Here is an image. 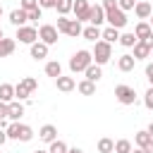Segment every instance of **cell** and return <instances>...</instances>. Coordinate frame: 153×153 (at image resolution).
Returning <instances> with one entry per match:
<instances>
[{"instance_id":"6da1fadb","label":"cell","mask_w":153,"mask_h":153,"mask_svg":"<svg viewBox=\"0 0 153 153\" xmlns=\"http://www.w3.org/2000/svg\"><path fill=\"white\" fill-rule=\"evenodd\" d=\"M100 5L105 10V22L110 26H115V29H124L127 26V14H124V10H120L117 0H103Z\"/></svg>"},{"instance_id":"7a4b0ae2","label":"cell","mask_w":153,"mask_h":153,"mask_svg":"<svg viewBox=\"0 0 153 153\" xmlns=\"http://www.w3.org/2000/svg\"><path fill=\"white\" fill-rule=\"evenodd\" d=\"M7 136L12 139V141H31L33 139V129L29 127V124H22V122H10L7 124Z\"/></svg>"},{"instance_id":"3957f363","label":"cell","mask_w":153,"mask_h":153,"mask_svg":"<svg viewBox=\"0 0 153 153\" xmlns=\"http://www.w3.org/2000/svg\"><path fill=\"white\" fill-rule=\"evenodd\" d=\"M91 55H93V62L96 65H105V62H110V57H112V43H108V41H96V45H93V50H91Z\"/></svg>"},{"instance_id":"277c9868","label":"cell","mask_w":153,"mask_h":153,"mask_svg":"<svg viewBox=\"0 0 153 153\" xmlns=\"http://www.w3.org/2000/svg\"><path fill=\"white\" fill-rule=\"evenodd\" d=\"M93 62V55L91 50H76L72 57H69V69L76 74V72H86V67Z\"/></svg>"},{"instance_id":"5b68a950","label":"cell","mask_w":153,"mask_h":153,"mask_svg":"<svg viewBox=\"0 0 153 153\" xmlns=\"http://www.w3.org/2000/svg\"><path fill=\"white\" fill-rule=\"evenodd\" d=\"M36 88H38V79L24 76V79H19V84L14 86V96H17V100H26Z\"/></svg>"},{"instance_id":"8992f818","label":"cell","mask_w":153,"mask_h":153,"mask_svg":"<svg viewBox=\"0 0 153 153\" xmlns=\"http://www.w3.org/2000/svg\"><path fill=\"white\" fill-rule=\"evenodd\" d=\"M115 98L122 105H134L136 103V91L131 86H127V84H120V86H115Z\"/></svg>"},{"instance_id":"52a82bcc","label":"cell","mask_w":153,"mask_h":153,"mask_svg":"<svg viewBox=\"0 0 153 153\" xmlns=\"http://www.w3.org/2000/svg\"><path fill=\"white\" fill-rule=\"evenodd\" d=\"M57 36H60L57 26H53V24H41V29H38V41H43V43H48V45H55V43H57Z\"/></svg>"},{"instance_id":"ba28073f","label":"cell","mask_w":153,"mask_h":153,"mask_svg":"<svg viewBox=\"0 0 153 153\" xmlns=\"http://www.w3.org/2000/svg\"><path fill=\"white\" fill-rule=\"evenodd\" d=\"M17 38H19V43H24V45H31V43H36L38 41V29L36 26H19L17 29Z\"/></svg>"},{"instance_id":"9c48e42d","label":"cell","mask_w":153,"mask_h":153,"mask_svg":"<svg viewBox=\"0 0 153 153\" xmlns=\"http://www.w3.org/2000/svg\"><path fill=\"white\" fill-rule=\"evenodd\" d=\"M72 12H74V19H76V22H88V12H91L88 0H74Z\"/></svg>"},{"instance_id":"30bf717a","label":"cell","mask_w":153,"mask_h":153,"mask_svg":"<svg viewBox=\"0 0 153 153\" xmlns=\"http://www.w3.org/2000/svg\"><path fill=\"white\" fill-rule=\"evenodd\" d=\"M48 43H43V41H36V43H31L29 45V53H31V57L38 62V60H45L48 57Z\"/></svg>"},{"instance_id":"8fae6325","label":"cell","mask_w":153,"mask_h":153,"mask_svg":"<svg viewBox=\"0 0 153 153\" xmlns=\"http://www.w3.org/2000/svg\"><path fill=\"white\" fill-rule=\"evenodd\" d=\"M103 22H105V10H103V5H91V12H88V24L100 26Z\"/></svg>"},{"instance_id":"7c38bea8","label":"cell","mask_w":153,"mask_h":153,"mask_svg":"<svg viewBox=\"0 0 153 153\" xmlns=\"http://www.w3.org/2000/svg\"><path fill=\"white\" fill-rule=\"evenodd\" d=\"M38 139L45 141V143H53V141L57 139V127H55V124H43V127L38 129Z\"/></svg>"},{"instance_id":"4fadbf2b","label":"cell","mask_w":153,"mask_h":153,"mask_svg":"<svg viewBox=\"0 0 153 153\" xmlns=\"http://www.w3.org/2000/svg\"><path fill=\"white\" fill-rule=\"evenodd\" d=\"M26 22H29V12H26V10L19 7V10H12V12H10V24H12V26L19 29V26H24Z\"/></svg>"},{"instance_id":"5bb4252c","label":"cell","mask_w":153,"mask_h":153,"mask_svg":"<svg viewBox=\"0 0 153 153\" xmlns=\"http://www.w3.org/2000/svg\"><path fill=\"white\" fill-rule=\"evenodd\" d=\"M134 14H136L139 19H143V22H146V19H151V14H153V5L141 0V2H136V5H134Z\"/></svg>"},{"instance_id":"9a60e30c","label":"cell","mask_w":153,"mask_h":153,"mask_svg":"<svg viewBox=\"0 0 153 153\" xmlns=\"http://www.w3.org/2000/svg\"><path fill=\"white\" fill-rule=\"evenodd\" d=\"M134 65H136V57H134V55H129V53L120 55V60H117V69H120V72H131V69H134Z\"/></svg>"},{"instance_id":"2e32d148","label":"cell","mask_w":153,"mask_h":153,"mask_svg":"<svg viewBox=\"0 0 153 153\" xmlns=\"http://www.w3.org/2000/svg\"><path fill=\"white\" fill-rule=\"evenodd\" d=\"M55 86H57V91L69 93V91H74V88H76V81H74L72 76H57V79H55Z\"/></svg>"},{"instance_id":"e0dca14e","label":"cell","mask_w":153,"mask_h":153,"mask_svg":"<svg viewBox=\"0 0 153 153\" xmlns=\"http://www.w3.org/2000/svg\"><path fill=\"white\" fill-rule=\"evenodd\" d=\"M10 105V115H7V120L10 122H19V117L24 115V105H22V100H12V103H7Z\"/></svg>"},{"instance_id":"ac0fdd59","label":"cell","mask_w":153,"mask_h":153,"mask_svg":"<svg viewBox=\"0 0 153 153\" xmlns=\"http://www.w3.org/2000/svg\"><path fill=\"white\" fill-rule=\"evenodd\" d=\"M134 33H136V38H139V41H146V38L153 33V29H151V24H148V22H143V19H141V22L134 26Z\"/></svg>"},{"instance_id":"d6986e66","label":"cell","mask_w":153,"mask_h":153,"mask_svg":"<svg viewBox=\"0 0 153 153\" xmlns=\"http://www.w3.org/2000/svg\"><path fill=\"white\" fill-rule=\"evenodd\" d=\"M131 55L136 57V62H139V60L151 57V48H148V43H146V41H139V43L134 45V53H131Z\"/></svg>"},{"instance_id":"ffe728a7","label":"cell","mask_w":153,"mask_h":153,"mask_svg":"<svg viewBox=\"0 0 153 153\" xmlns=\"http://www.w3.org/2000/svg\"><path fill=\"white\" fill-rule=\"evenodd\" d=\"M17 48V41L14 38H0V57H10Z\"/></svg>"},{"instance_id":"44dd1931","label":"cell","mask_w":153,"mask_h":153,"mask_svg":"<svg viewBox=\"0 0 153 153\" xmlns=\"http://www.w3.org/2000/svg\"><path fill=\"white\" fill-rule=\"evenodd\" d=\"M0 100H2V103H12V100H17V96H14V86H12V84H0Z\"/></svg>"},{"instance_id":"7402d4cb","label":"cell","mask_w":153,"mask_h":153,"mask_svg":"<svg viewBox=\"0 0 153 153\" xmlns=\"http://www.w3.org/2000/svg\"><path fill=\"white\" fill-rule=\"evenodd\" d=\"M100 33H103V31H100V26H93V24H88V26L81 31V36H84L86 41H93V43H96V41H100Z\"/></svg>"},{"instance_id":"603a6c76","label":"cell","mask_w":153,"mask_h":153,"mask_svg":"<svg viewBox=\"0 0 153 153\" xmlns=\"http://www.w3.org/2000/svg\"><path fill=\"white\" fill-rule=\"evenodd\" d=\"M45 76H53V79L62 76V65H60L57 60H50V62H45Z\"/></svg>"},{"instance_id":"cb8c5ba5","label":"cell","mask_w":153,"mask_h":153,"mask_svg":"<svg viewBox=\"0 0 153 153\" xmlns=\"http://www.w3.org/2000/svg\"><path fill=\"white\" fill-rule=\"evenodd\" d=\"M84 74H86V79H88V81H93V84H96V81L103 76V69H100V65L91 62V65L86 67V72H84Z\"/></svg>"},{"instance_id":"d4e9b609","label":"cell","mask_w":153,"mask_h":153,"mask_svg":"<svg viewBox=\"0 0 153 153\" xmlns=\"http://www.w3.org/2000/svg\"><path fill=\"white\" fill-rule=\"evenodd\" d=\"M81 31H84L81 22H76V19H69V24H67V31H65V36H72V38H76V36H81Z\"/></svg>"},{"instance_id":"484cf974","label":"cell","mask_w":153,"mask_h":153,"mask_svg":"<svg viewBox=\"0 0 153 153\" xmlns=\"http://www.w3.org/2000/svg\"><path fill=\"white\" fill-rule=\"evenodd\" d=\"M100 38H103V41H108V43H117V41H120V29H115V26H108V29H103Z\"/></svg>"},{"instance_id":"4316f807","label":"cell","mask_w":153,"mask_h":153,"mask_svg":"<svg viewBox=\"0 0 153 153\" xmlns=\"http://www.w3.org/2000/svg\"><path fill=\"white\" fill-rule=\"evenodd\" d=\"M76 91H79L81 96H93V93H96V84L88 81V79H84V81L76 84Z\"/></svg>"},{"instance_id":"83f0119b","label":"cell","mask_w":153,"mask_h":153,"mask_svg":"<svg viewBox=\"0 0 153 153\" xmlns=\"http://www.w3.org/2000/svg\"><path fill=\"white\" fill-rule=\"evenodd\" d=\"M72 7H74V0H57L55 2V10H57L60 17H67L72 12Z\"/></svg>"},{"instance_id":"f1b7e54d","label":"cell","mask_w":153,"mask_h":153,"mask_svg":"<svg viewBox=\"0 0 153 153\" xmlns=\"http://www.w3.org/2000/svg\"><path fill=\"white\" fill-rule=\"evenodd\" d=\"M120 43H122L124 48H134V45L139 43V38H136L134 31H127V33H120Z\"/></svg>"},{"instance_id":"f546056e","label":"cell","mask_w":153,"mask_h":153,"mask_svg":"<svg viewBox=\"0 0 153 153\" xmlns=\"http://www.w3.org/2000/svg\"><path fill=\"white\" fill-rule=\"evenodd\" d=\"M148 141H151V134H148L146 129H141V131H136V134H134V143H136V148H143Z\"/></svg>"},{"instance_id":"4dcf8cb0","label":"cell","mask_w":153,"mask_h":153,"mask_svg":"<svg viewBox=\"0 0 153 153\" xmlns=\"http://www.w3.org/2000/svg\"><path fill=\"white\" fill-rule=\"evenodd\" d=\"M112 151H115V141L108 139V136H103L98 141V153H112Z\"/></svg>"},{"instance_id":"1f68e13d","label":"cell","mask_w":153,"mask_h":153,"mask_svg":"<svg viewBox=\"0 0 153 153\" xmlns=\"http://www.w3.org/2000/svg\"><path fill=\"white\" fill-rule=\"evenodd\" d=\"M69 148H67V143L65 141H60V139H55L53 143H48V153H67Z\"/></svg>"},{"instance_id":"d6a6232c","label":"cell","mask_w":153,"mask_h":153,"mask_svg":"<svg viewBox=\"0 0 153 153\" xmlns=\"http://www.w3.org/2000/svg\"><path fill=\"white\" fill-rule=\"evenodd\" d=\"M115 153H131V141H129V139L115 141Z\"/></svg>"},{"instance_id":"836d02e7","label":"cell","mask_w":153,"mask_h":153,"mask_svg":"<svg viewBox=\"0 0 153 153\" xmlns=\"http://www.w3.org/2000/svg\"><path fill=\"white\" fill-rule=\"evenodd\" d=\"M19 7H22V10H26V12H31V10H36V7H38V0H19Z\"/></svg>"},{"instance_id":"e575fe53","label":"cell","mask_w":153,"mask_h":153,"mask_svg":"<svg viewBox=\"0 0 153 153\" xmlns=\"http://www.w3.org/2000/svg\"><path fill=\"white\" fill-rule=\"evenodd\" d=\"M143 105H146L148 110H153V86H151V88L143 93Z\"/></svg>"},{"instance_id":"d590c367","label":"cell","mask_w":153,"mask_h":153,"mask_svg":"<svg viewBox=\"0 0 153 153\" xmlns=\"http://www.w3.org/2000/svg\"><path fill=\"white\" fill-rule=\"evenodd\" d=\"M38 19H43V7H36L29 12V22H38Z\"/></svg>"},{"instance_id":"8d00e7d4","label":"cell","mask_w":153,"mask_h":153,"mask_svg":"<svg viewBox=\"0 0 153 153\" xmlns=\"http://www.w3.org/2000/svg\"><path fill=\"white\" fill-rule=\"evenodd\" d=\"M67 24H69V19H67V17H57V24H55V26H57V31H60V33H65V31H67Z\"/></svg>"},{"instance_id":"74e56055","label":"cell","mask_w":153,"mask_h":153,"mask_svg":"<svg viewBox=\"0 0 153 153\" xmlns=\"http://www.w3.org/2000/svg\"><path fill=\"white\" fill-rule=\"evenodd\" d=\"M117 5H120V10H134V5H136V0H117Z\"/></svg>"},{"instance_id":"f35d334b","label":"cell","mask_w":153,"mask_h":153,"mask_svg":"<svg viewBox=\"0 0 153 153\" xmlns=\"http://www.w3.org/2000/svg\"><path fill=\"white\" fill-rule=\"evenodd\" d=\"M55 2H57V0H38V7H43V10H55Z\"/></svg>"},{"instance_id":"ab89813d","label":"cell","mask_w":153,"mask_h":153,"mask_svg":"<svg viewBox=\"0 0 153 153\" xmlns=\"http://www.w3.org/2000/svg\"><path fill=\"white\" fill-rule=\"evenodd\" d=\"M7 115H10V105L0 100V120H7Z\"/></svg>"},{"instance_id":"60d3db41","label":"cell","mask_w":153,"mask_h":153,"mask_svg":"<svg viewBox=\"0 0 153 153\" xmlns=\"http://www.w3.org/2000/svg\"><path fill=\"white\" fill-rule=\"evenodd\" d=\"M146 79H148V84L153 86V62H148V65H146Z\"/></svg>"},{"instance_id":"b9f144b4","label":"cell","mask_w":153,"mask_h":153,"mask_svg":"<svg viewBox=\"0 0 153 153\" xmlns=\"http://www.w3.org/2000/svg\"><path fill=\"white\" fill-rule=\"evenodd\" d=\"M7 141H10V136H7V129H2V127H0V146H5Z\"/></svg>"},{"instance_id":"7bdbcfd3","label":"cell","mask_w":153,"mask_h":153,"mask_svg":"<svg viewBox=\"0 0 153 153\" xmlns=\"http://www.w3.org/2000/svg\"><path fill=\"white\" fill-rule=\"evenodd\" d=\"M143 153H153V139H151V141L143 146Z\"/></svg>"},{"instance_id":"ee69618b","label":"cell","mask_w":153,"mask_h":153,"mask_svg":"<svg viewBox=\"0 0 153 153\" xmlns=\"http://www.w3.org/2000/svg\"><path fill=\"white\" fill-rule=\"evenodd\" d=\"M146 43H148V48H151V50H153V33H151V36H148V38H146Z\"/></svg>"},{"instance_id":"f6af8a7d","label":"cell","mask_w":153,"mask_h":153,"mask_svg":"<svg viewBox=\"0 0 153 153\" xmlns=\"http://www.w3.org/2000/svg\"><path fill=\"white\" fill-rule=\"evenodd\" d=\"M146 131H148V134H151V139H153V122H151V124L146 127Z\"/></svg>"},{"instance_id":"bcb514c9","label":"cell","mask_w":153,"mask_h":153,"mask_svg":"<svg viewBox=\"0 0 153 153\" xmlns=\"http://www.w3.org/2000/svg\"><path fill=\"white\" fill-rule=\"evenodd\" d=\"M67 153H84V151H81V148H76V146H74V148H69V151H67Z\"/></svg>"},{"instance_id":"7dc6e473","label":"cell","mask_w":153,"mask_h":153,"mask_svg":"<svg viewBox=\"0 0 153 153\" xmlns=\"http://www.w3.org/2000/svg\"><path fill=\"white\" fill-rule=\"evenodd\" d=\"M131 153H143V148H131Z\"/></svg>"},{"instance_id":"c3c4849f","label":"cell","mask_w":153,"mask_h":153,"mask_svg":"<svg viewBox=\"0 0 153 153\" xmlns=\"http://www.w3.org/2000/svg\"><path fill=\"white\" fill-rule=\"evenodd\" d=\"M0 38H5V31H2V29H0Z\"/></svg>"},{"instance_id":"681fc988","label":"cell","mask_w":153,"mask_h":153,"mask_svg":"<svg viewBox=\"0 0 153 153\" xmlns=\"http://www.w3.org/2000/svg\"><path fill=\"white\" fill-rule=\"evenodd\" d=\"M33 153H48V151H41V148H38V151H33Z\"/></svg>"},{"instance_id":"f907efd6","label":"cell","mask_w":153,"mask_h":153,"mask_svg":"<svg viewBox=\"0 0 153 153\" xmlns=\"http://www.w3.org/2000/svg\"><path fill=\"white\" fill-rule=\"evenodd\" d=\"M148 24H151V29H153V14H151V22H148Z\"/></svg>"},{"instance_id":"816d5d0a","label":"cell","mask_w":153,"mask_h":153,"mask_svg":"<svg viewBox=\"0 0 153 153\" xmlns=\"http://www.w3.org/2000/svg\"><path fill=\"white\" fill-rule=\"evenodd\" d=\"M0 17H2V5H0Z\"/></svg>"},{"instance_id":"f5cc1de1","label":"cell","mask_w":153,"mask_h":153,"mask_svg":"<svg viewBox=\"0 0 153 153\" xmlns=\"http://www.w3.org/2000/svg\"><path fill=\"white\" fill-rule=\"evenodd\" d=\"M151 57H153V50H151Z\"/></svg>"},{"instance_id":"db71d44e","label":"cell","mask_w":153,"mask_h":153,"mask_svg":"<svg viewBox=\"0 0 153 153\" xmlns=\"http://www.w3.org/2000/svg\"><path fill=\"white\" fill-rule=\"evenodd\" d=\"M151 5H153V2H151Z\"/></svg>"},{"instance_id":"11a10c76","label":"cell","mask_w":153,"mask_h":153,"mask_svg":"<svg viewBox=\"0 0 153 153\" xmlns=\"http://www.w3.org/2000/svg\"><path fill=\"white\" fill-rule=\"evenodd\" d=\"M112 153H115V151H112Z\"/></svg>"}]
</instances>
